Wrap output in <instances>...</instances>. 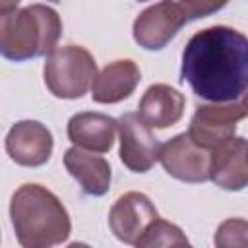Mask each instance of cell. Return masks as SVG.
Segmentation results:
<instances>
[{
    "label": "cell",
    "instance_id": "cell-1",
    "mask_svg": "<svg viewBox=\"0 0 248 248\" xmlns=\"http://www.w3.org/2000/svg\"><path fill=\"white\" fill-rule=\"evenodd\" d=\"M180 81L211 103L240 99L248 87L244 33L227 25H211L194 33L182 50Z\"/></svg>",
    "mask_w": 248,
    "mask_h": 248
},
{
    "label": "cell",
    "instance_id": "cell-2",
    "mask_svg": "<svg viewBox=\"0 0 248 248\" xmlns=\"http://www.w3.org/2000/svg\"><path fill=\"white\" fill-rule=\"evenodd\" d=\"M10 219L17 242L25 248H50L66 242L72 232L70 215L58 196L33 182L12 194Z\"/></svg>",
    "mask_w": 248,
    "mask_h": 248
},
{
    "label": "cell",
    "instance_id": "cell-3",
    "mask_svg": "<svg viewBox=\"0 0 248 248\" xmlns=\"http://www.w3.org/2000/svg\"><path fill=\"white\" fill-rule=\"evenodd\" d=\"M62 35L58 12L46 4H31L0 12V56L23 62L52 52Z\"/></svg>",
    "mask_w": 248,
    "mask_h": 248
},
{
    "label": "cell",
    "instance_id": "cell-4",
    "mask_svg": "<svg viewBox=\"0 0 248 248\" xmlns=\"http://www.w3.org/2000/svg\"><path fill=\"white\" fill-rule=\"evenodd\" d=\"M97 74L93 54L79 45H66L46 54L43 78L46 89L58 99L83 97Z\"/></svg>",
    "mask_w": 248,
    "mask_h": 248
},
{
    "label": "cell",
    "instance_id": "cell-5",
    "mask_svg": "<svg viewBox=\"0 0 248 248\" xmlns=\"http://www.w3.org/2000/svg\"><path fill=\"white\" fill-rule=\"evenodd\" d=\"M246 114H248V105L244 95L236 101L200 105L190 118L188 136L198 145L211 151L234 138L236 124L242 118H246Z\"/></svg>",
    "mask_w": 248,
    "mask_h": 248
},
{
    "label": "cell",
    "instance_id": "cell-6",
    "mask_svg": "<svg viewBox=\"0 0 248 248\" xmlns=\"http://www.w3.org/2000/svg\"><path fill=\"white\" fill-rule=\"evenodd\" d=\"M120 136V161L132 172H147L159 161L161 141L138 112H124L116 120Z\"/></svg>",
    "mask_w": 248,
    "mask_h": 248
},
{
    "label": "cell",
    "instance_id": "cell-7",
    "mask_svg": "<svg viewBox=\"0 0 248 248\" xmlns=\"http://www.w3.org/2000/svg\"><path fill=\"white\" fill-rule=\"evenodd\" d=\"M209 153L211 151L198 145L188 132H182L161 143L159 161L172 178L188 184H202L209 178Z\"/></svg>",
    "mask_w": 248,
    "mask_h": 248
},
{
    "label": "cell",
    "instance_id": "cell-8",
    "mask_svg": "<svg viewBox=\"0 0 248 248\" xmlns=\"http://www.w3.org/2000/svg\"><path fill=\"white\" fill-rule=\"evenodd\" d=\"M6 153L19 167L45 165L54 147L50 130L39 120H19L6 134Z\"/></svg>",
    "mask_w": 248,
    "mask_h": 248
},
{
    "label": "cell",
    "instance_id": "cell-9",
    "mask_svg": "<svg viewBox=\"0 0 248 248\" xmlns=\"http://www.w3.org/2000/svg\"><path fill=\"white\" fill-rule=\"evenodd\" d=\"M184 23L186 19L176 10V6H172L169 0H161L145 8L134 19L132 35L141 48L161 50L176 37Z\"/></svg>",
    "mask_w": 248,
    "mask_h": 248
},
{
    "label": "cell",
    "instance_id": "cell-10",
    "mask_svg": "<svg viewBox=\"0 0 248 248\" xmlns=\"http://www.w3.org/2000/svg\"><path fill=\"white\" fill-rule=\"evenodd\" d=\"M157 217V207L145 194L126 192L112 203L108 211V227L120 242L136 246L141 232Z\"/></svg>",
    "mask_w": 248,
    "mask_h": 248
},
{
    "label": "cell",
    "instance_id": "cell-11",
    "mask_svg": "<svg viewBox=\"0 0 248 248\" xmlns=\"http://www.w3.org/2000/svg\"><path fill=\"white\" fill-rule=\"evenodd\" d=\"M248 143L242 136L232 138L209 153V178L223 190L240 192L248 182Z\"/></svg>",
    "mask_w": 248,
    "mask_h": 248
},
{
    "label": "cell",
    "instance_id": "cell-12",
    "mask_svg": "<svg viewBox=\"0 0 248 248\" xmlns=\"http://www.w3.org/2000/svg\"><path fill=\"white\" fill-rule=\"evenodd\" d=\"M141 79L140 68L134 60L122 58L107 64L95 74L91 83V99L99 105H114L128 99Z\"/></svg>",
    "mask_w": 248,
    "mask_h": 248
},
{
    "label": "cell",
    "instance_id": "cell-13",
    "mask_svg": "<svg viewBox=\"0 0 248 248\" xmlns=\"http://www.w3.org/2000/svg\"><path fill=\"white\" fill-rule=\"evenodd\" d=\"M116 118L105 112H78L68 120V140L87 151L93 153H107L110 151L116 136Z\"/></svg>",
    "mask_w": 248,
    "mask_h": 248
},
{
    "label": "cell",
    "instance_id": "cell-14",
    "mask_svg": "<svg viewBox=\"0 0 248 248\" xmlns=\"http://www.w3.org/2000/svg\"><path fill=\"white\" fill-rule=\"evenodd\" d=\"M64 167L70 172V176L79 184L83 194L97 198L108 192L112 172L105 157L93 155V151H85L74 145L68 147L64 153Z\"/></svg>",
    "mask_w": 248,
    "mask_h": 248
},
{
    "label": "cell",
    "instance_id": "cell-15",
    "mask_svg": "<svg viewBox=\"0 0 248 248\" xmlns=\"http://www.w3.org/2000/svg\"><path fill=\"white\" fill-rule=\"evenodd\" d=\"M184 107L186 99L178 89L167 83H153L140 99L138 114L149 128L165 130L169 126H174L182 118Z\"/></svg>",
    "mask_w": 248,
    "mask_h": 248
},
{
    "label": "cell",
    "instance_id": "cell-16",
    "mask_svg": "<svg viewBox=\"0 0 248 248\" xmlns=\"http://www.w3.org/2000/svg\"><path fill=\"white\" fill-rule=\"evenodd\" d=\"M136 246H140V248H153V246L155 248L157 246H180V248H184V246H190V242L178 225L157 217L141 232Z\"/></svg>",
    "mask_w": 248,
    "mask_h": 248
},
{
    "label": "cell",
    "instance_id": "cell-17",
    "mask_svg": "<svg viewBox=\"0 0 248 248\" xmlns=\"http://www.w3.org/2000/svg\"><path fill=\"white\" fill-rule=\"evenodd\" d=\"M169 2L176 6V10L184 16L186 21L213 16L229 4V0H169Z\"/></svg>",
    "mask_w": 248,
    "mask_h": 248
},
{
    "label": "cell",
    "instance_id": "cell-18",
    "mask_svg": "<svg viewBox=\"0 0 248 248\" xmlns=\"http://www.w3.org/2000/svg\"><path fill=\"white\" fill-rule=\"evenodd\" d=\"M246 231H248V225L244 219H227L219 225L215 232V244L217 246H240V242L234 236L246 242Z\"/></svg>",
    "mask_w": 248,
    "mask_h": 248
},
{
    "label": "cell",
    "instance_id": "cell-19",
    "mask_svg": "<svg viewBox=\"0 0 248 248\" xmlns=\"http://www.w3.org/2000/svg\"><path fill=\"white\" fill-rule=\"evenodd\" d=\"M21 0H0V12H4V10H12V8H17V4H19Z\"/></svg>",
    "mask_w": 248,
    "mask_h": 248
}]
</instances>
